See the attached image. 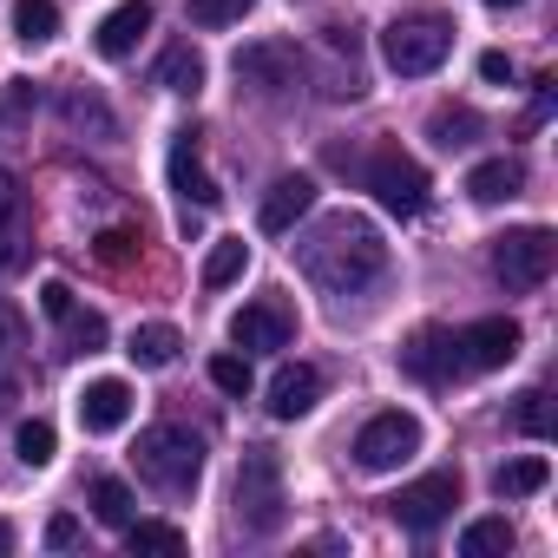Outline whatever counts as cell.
<instances>
[{
    "label": "cell",
    "instance_id": "1",
    "mask_svg": "<svg viewBox=\"0 0 558 558\" xmlns=\"http://www.w3.org/2000/svg\"><path fill=\"white\" fill-rule=\"evenodd\" d=\"M296 269L329 296H362L368 283L388 276V243L368 217H323L310 236H296Z\"/></svg>",
    "mask_w": 558,
    "mask_h": 558
},
{
    "label": "cell",
    "instance_id": "2",
    "mask_svg": "<svg viewBox=\"0 0 558 558\" xmlns=\"http://www.w3.org/2000/svg\"><path fill=\"white\" fill-rule=\"evenodd\" d=\"M447 53H453V21L434 14V8H414V14H401V21L381 27V60H388V73H401V80L440 73Z\"/></svg>",
    "mask_w": 558,
    "mask_h": 558
},
{
    "label": "cell",
    "instance_id": "3",
    "mask_svg": "<svg viewBox=\"0 0 558 558\" xmlns=\"http://www.w3.org/2000/svg\"><path fill=\"white\" fill-rule=\"evenodd\" d=\"M132 466H138V480L145 486H158V493H191L197 480H204V440L197 434H184V427H171V421H158V427H145L138 434V447H132Z\"/></svg>",
    "mask_w": 558,
    "mask_h": 558
},
{
    "label": "cell",
    "instance_id": "4",
    "mask_svg": "<svg viewBox=\"0 0 558 558\" xmlns=\"http://www.w3.org/2000/svg\"><path fill=\"white\" fill-rule=\"evenodd\" d=\"M236 525L250 538H269V532H283L290 519V499H283V460H276L269 447H243L236 460Z\"/></svg>",
    "mask_w": 558,
    "mask_h": 558
},
{
    "label": "cell",
    "instance_id": "5",
    "mask_svg": "<svg viewBox=\"0 0 558 558\" xmlns=\"http://www.w3.org/2000/svg\"><path fill=\"white\" fill-rule=\"evenodd\" d=\"M558 263V236L545 223H525V230H506L493 236V276L506 283V296H532Z\"/></svg>",
    "mask_w": 558,
    "mask_h": 558
},
{
    "label": "cell",
    "instance_id": "6",
    "mask_svg": "<svg viewBox=\"0 0 558 558\" xmlns=\"http://www.w3.org/2000/svg\"><path fill=\"white\" fill-rule=\"evenodd\" d=\"M368 191L381 197V210H395V217H414V210H427V171L408 158V151H395V145H381L375 158H368Z\"/></svg>",
    "mask_w": 558,
    "mask_h": 558
},
{
    "label": "cell",
    "instance_id": "7",
    "mask_svg": "<svg viewBox=\"0 0 558 558\" xmlns=\"http://www.w3.org/2000/svg\"><path fill=\"white\" fill-rule=\"evenodd\" d=\"M414 447H421V421L401 414V408H388V414H375L355 434V466L362 473H395L401 460H414Z\"/></svg>",
    "mask_w": 558,
    "mask_h": 558
},
{
    "label": "cell",
    "instance_id": "8",
    "mask_svg": "<svg viewBox=\"0 0 558 558\" xmlns=\"http://www.w3.org/2000/svg\"><path fill=\"white\" fill-rule=\"evenodd\" d=\"M453 506H460V473H421L414 486H401V493L388 499V512H395L408 532H434Z\"/></svg>",
    "mask_w": 558,
    "mask_h": 558
},
{
    "label": "cell",
    "instance_id": "9",
    "mask_svg": "<svg viewBox=\"0 0 558 558\" xmlns=\"http://www.w3.org/2000/svg\"><path fill=\"white\" fill-rule=\"evenodd\" d=\"M236 80L256 93H290V86H303V53L290 40H256L236 53Z\"/></svg>",
    "mask_w": 558,
    "mask_h": 558
},
{
    "label": "cell",
    "instance_id": "10",
    "mask_svg": "<svg viewBox=\"0 0 558 558\" xmlns=\"http://www.w3.org/2000/svg\"><path fill=\"white\" fill-rule=\"evenodd\" d=\"M453 349H460V368H506L512 355H519V323L512 316H480V323H466L460 336H453Z\"/></svg>",
    "mask_w": 558,
    "mask_h": 558
},
{
    "label": "cell",
    "instance_id": "11",
    "mask_svg": "<svg viewBox=\"0 0 558 558\" xmlns=\"http://www.w3.org/2000/svg\"><path fill=\"white\" fill-rule=\"evenodd\" d=\"M27 256H34V217L21 204V178L0 165V276L27 269Z\"/></svg>",
    "mask_w": 558,
    "mask_h": 558
},
{
    "label": "cell",
    "instance_id": "12",
    "mask_svg": "<svg viewBox=\"0 0 558 558\" xmlns=\"http://www.w3.org/2000/svg\"><path fill=\"white\" fill-rule=\"evenodd\" d=\"M310 210H316V178H310V171H283V178H276V184L263 191L256 223H263L269 236H283V230H296Z\"/></svg>",
    "mask_w": 558,
    "mask_h": 558
},
{
    "label": "cell",
    "instance_id": "13",
    "mask_svg": "<svg viewBox=\"0 0 558 558\" xmlns=\"http://www.w3.org/2000/svg\"><path fill=\"white\" fill-rule=\"evenodd\" d=\"M290 336H296V316L283 303H250V310L230 316V342L236 349H290Z\"/></svg>",
    "mask_w": 558,
    "mask_h": 558
},
{
    "label": "cell",
    "instance_id": "14",
    "mask_svg": "<svg viewBox=\"0 0 558 558\" xmlns=\"http://www.w3.org/2000/svg\"><path fill=\"white\" fill-rule=\"evenodd\" d=\"M171 191L184 197V204H197V210H217V178L204 171V158H197V132H178L171 138Z\"/></svg>",
    "mask_w": 558,
    "mask_h": 558
},
{
    "label": "cell",
    "instance_id": "15",
    "mask_svg": "<svg viewBox=\"0 0 558 558\" xmlns=\"http://www.w3.org/2000/svg\"><path fill=\"white\" fill-rule=\"evenodd\" d=\"M408 375L414 381H427V388H440V381H453L460 375V349H453V336L447 329H421L414 342H408Z\"/></svg>",
    "mask_w": 558,
    "mask_h": 558
},
{
    "label": "cell",
    "instance_id": "16",
    "mask_svg": "<svg viewBox=\"0 0 558 558\" xmlns=\"http://www.w3.org/2000/svg\"><path fill=\"white\" fill-rule=\"evenodd\" d=\"M132 421V388L125 381H86V395H80V427L86 434H119Z\"/></svg>",
    "mask_w": 558,
    "mask_h": 558
},
{
    "label": "cell",
    "instance_id": "17",
    "mask_svg": "<svg viewBox=\"0 0 558 558\" xmlns=\"http://www.w3.org/2000/svg\"><path fill=\"white\" fill-rule=\"evenodd\" d=\"M145 34H151V0H125V8H112V14L99 21L93 47H99L106 60H125V53H132Z\"/></svg>",
    "mask_w": 558,
    "mask_h": 558
},
{
    "label": "cell",
    "instance_id": "18",
    "mask_svg": "<svg viewBox=\"0 0 558 558\" xmlns=\"http://www.w3.org/2000/svg\"><path fill=\"white\" fill-rule=\"evenodd\" d=\"M316 401H323V375L316 368H303V362L296 368H276V381H269V414L276 421H303Z\"/></svg>",
    "mask_w": 558,
    "mask_h": 558
},
{
    "label": "cell",
    "instance_id": "19",
    "mask_svg": "<svg viewBox=\"0 0 558 558\" xmlns=\"http://www.w3.org/2000/svg\"><path fill=\"white\" fill-rule=\"evenodd\" d=\"M519 191H525V165H519V158H486V165L466 171V197H473V204H506V197H519Z\"/></svg>",
    "mask_w": 558,
    "mask_h": 558
},
{
    "label": "cell",
    "instance_id": "20",
    "mask_svg": "<svg viewBox=\"0 0 558 558\" xmlns=\"http://www.w3.org/2000/svg\"><path fill=\"white\" fill-rule=\"evenodd\" d=\"M178 349H184V336H178L171 323H145V329H132V342H125V355H132L138 368H171Z\"/></svg>",
    "mask_w": 558,
    "mask_h": 558
},
{
    "label": "cell",
    "instance_id": "21",
    "mask_svg": "<svg viewBox=\"0 0 558 558\" xmlns=\"http://www.w3.org/2000/svg\"><path fill=\"white\" fill-rule=\"evenodd\" d=\"M158 86L178 93V99H197V93H204V53H197V47H171V53L158 60Z\"/></svg>",
    "mask_w": 558,
    "mask_h": 558
},
{
    "label": "cell",
    "instance_id": "22",
    "mask_svg": "<svg viewBox=\"0 0 558 558\" xmlns=\"http://www.w3.org/2000/svg\"><path fill=\"white\" fill-rule=\"evenodd\" d=\"M427 138H434L440 151H466V145L480 138V112H473V106H440V112L427 119Z\"/></svg>",
    "mask_w": 558,
    "mask_h": 558
},
{
    "label": "cell",
    "instance_id": "23",
    "mask_svg": "<svg viewBox=\"0 0 558 558\" xmlns=\"http://www.w3.org/2000/svg\"><path fill=\"white\" fill-rule=\"evenodd\" d=\"M545 480H551V466H545L538 453H525V460H506V466L493 473V493H499V499H532V493H545Z\"/></svg>",
    "mask_w": 558,
    "mask_h": 558
},
{
    "label": "cell",
    "instance_id": "24",
    "mask_svg": "<svg viewBox=\"0 0 558 558\" xmlns=\"http://www.w3.org/2000/svg\"><path fill=\"white\" fill-rule=\"evenodd\" d=\"M460 551H466V558H499V551H512V525H506V512L473 519V525L460 532Z\"/></svg>",
    "mask_w": 558,
    "mask_h": 558
},
{
    "label": "cell",
    "instance_id": "25",
    "mask_svg": "<svg viewBox=\"0 0 558 558\" xmlns=\"http://www.w3.org/2000/svg\"><path fill=\"white\" fill-rule=\"evenodd\" d=\"M14 34L27 47H47L60 34V8H53V0H14Z\"/></svg>",
    "mask_w": 558,
    "mask_h": 558
},
{
    "label": "cell",
    "instance_id": "26",
    "mask_svg": "<svg viewBox=\"0 0 558 558\" xmlns=\"http://www.w3.org/2000/svg\"><path fill=\"white\" fill-rule=\"evenodd\" d=\"M243 269H250V243H243V236H223V243L204 256V283H210V290H223V283H236Z\"/></svg>",
    "mask_w": 558,
    "mask_h": 558
},
{
    "label": "cell",
    "instance_id": "27",
    "mask_svg": "<svg viewBox=\"0 0 558 558\" xmlns=\"http://www.w3.org/2000/svg\"><path fill=\"white\" fill-rule=\"evenodd\" d=\"M93 519L125 532V525H132V486H125V480H99V486H93Z\"/></svg>",
    "mask_w": 558,
    "mask_h": 558
},
{
    "label": "cell",
    "instance_id": "28",
    "mask_svg": "<svg viewBox=\"0 0 558 558\" xmlns=\"http://www.w3.org/2000/svg\"><path fill=\"white\" fill-rule=\"evenodd\" d=\"M125 545H132V551H184V532L165 525V519H132V525H125Z\"/></svg>",
    "mask_w": 558,
    "mask_h": 558
},
{
    "label": "cell",
    "instance_id": "29",
    "mask_svg": "<svg viewBox=\"0 0 558 558\" xmlns=\"http://www.w3.org/2000/svg\"><path fill=\"white\" fill-rule=\"evenodd\" d=\"M60 112H66V125H93L99 138H112V112H106L93 93H66V99H60Z\"/></svg>",
    "mask_w": 558,
    "mask_h": 558
},
{
    "label": "cell",
    "instance_id": "30",
    "mask_svg": "<svg viewBox=\"0 0 558 558\" xmlns=\"http://www.w3.org/2000/svg\"><path fill=\"white\" fill-rule=\"evenodd\" d=\"M250 381H256V375H250L243 355H210V388H217V395H236V401H243Z\"/></svg>",
    "mask_w": 558,
    "mask_h": 558
},
{
    "label": "cell",
    "instance_id": "31",
    "mask_svg": "<svg viewBox=\"0 0 558 558\" xmlns=\"http://www.w3.org/2000/svg\"><path fill=\"white\" fill-rule=\"evenodd\" d=\"M512 427H519V434H532V440H545V434H551L545 388H525V395H519V408H512Z\"/></svg>",
    "mask_w": 558,
    "mask_h": 558
},
{
    "label": "cell",
    "instance_id": "32",
    "mask_svg": "<svg viewBox=\"0 0 558 558\" xmlns=\"http://www.w3.org/2000/svg\"><path fill=\"white\" fill-rule=\"evenodd\" d=\"M14 453H21L27 466H47V460H53V427H47V421H21Z\"/></svg>",
    "mask_w": 558,
    "mask_h": 558
},
{
    "label": "cell",
    "instance_id": "33",
    "mask_svg": "<svg viewBox=\"0 0 558 558\" xmlns=\"http://www.w3.org/2000/svg\"><path fill=\"white\" fill-rule=\"evenodd\" d=\"M250 8H256V0H191V21L197 27H236Z\"/></svg>",
    "mask_w": 558,
    "mask_h": 558
},
{
    "label": "cell",
    "instance_id": "34",
    "mask_svg": "<svg viewBox=\"0 0 558 558\" xmlns=\"http://www.w3.org/2000/svg\"><path fill=\"white\" fill-rule=\"evenodd\" d=\"M66 342H73V355H93V349H106V316H93V310L80 316V310H73V316H66Z\"/></svg>",
    "mask_w": 558,
    "mask_h": 558
},
{
    "label": "cell",
    "instance_id": "35",
    "mask_svg": "<svg viewBox=\"0 0 558 558\" xmlns=\"http://www.w3.org/2000/svg\"><path fill=\"white\" fill-rule=\"evenodd\" d=\"M99 263H112V269H125L132 256H138V230H99Z\"/></svg>",
    "mask_w": 558,
    "mask_h": 558
},
{
    "label": "cell",
    "instance_id": "36",
    "mask_svg": "<svg viewBox=\"0 0 558 558\" xmlns=\"http://www.w3.org/2000/svg\"><path fill=\"white\" fill-rule=\"evenodd\" d=\"M14 349H27V316L0 296V355H14Z\"/></svg>",
    "mask_w": 558,
    "mask_h": 558
},
{
    "label": "cell",
    "instance_id": "37",
    "mask_svg": "<svg viewBox=\"0 0 558 558\" xmlns=\"http://www.w3.org/2000/svg\"><path fill=\"white\" fill-rule=\"evenodd\" d=\"M40 310H47V316H53V323H66V316H73V310H80V303H73V283H60V276H53V283H47V290H40Z\"/></svg>",
    "mask_w": 558,
    "mask_h": 558
},
{
    "label": "cell",
    "instance_id": "38",
    "mask_svg": "<svg viewBox=\"0 0 558 558\" xmlns=\"http://www.w3.org/2000/svg\"><path fill=\"white\" fill-rule=\"evenodd\" d=\"M47 545H53V551H73V545H80V519H73V512H53V519H47Z\"/></svg>",
    "mask_w": 558,
    "mask_h": 558
},
{
    "label": "cell",
    "instance_id": "39",
    "mask_svg": "<svg viewBox=\"0 0 558 558\" xmlns=\"http://www.w3.org/2000/svg\"><path fill=\"white\" fill-rule=\"evenodd\" d=\"M480 80H486V86H506V80H512V60H506V53H480Z\"/></svg>",
    "mask_w": 558,
    "mask_h": 558
},
{
    "label": "cell",
    "instance_id": "40",
    "mask_svg": "<svg viewBox=\"0 0 558 558\" xmlns=\"http://www.w3.org/2000/svg\"><path fill=\"white\" fill-rule=\"evenodd\" d=\"M323 34H329V47H336V53H349V60H355V47H362V34H355V27H323Z\"/></svg>",
    "mask_w": 558,
    "mask_h": 558
},
{
    "label": "cell",
    "instance_id": "41",
    "mask_svg": "<svg viewBox=\"0 0 558 558\" xmlns=\"http://www.w3.org/2000/svg\"><path fill=\"white\" fill-rule=\"evenodd\" d=\"M8 551H14V525H8V519H0V558H8Z\"/></svg>",
    "mask_w": 558,
    "mask_h": 558
},
{
    "label": "cell",
    "instance_id": "42",
    "mask_svg": "<svg viewBox=\"0 0 558 558\" xmlns=\"http://www.w3.org/2000/svg\"><path fill=\"white\" fill-rule=\"evenodd\" d=\"M486 8H525V0H486Z\"/></svg>",
    "mask_w": 558,
    "mask_h": 558
}]
</instances>
